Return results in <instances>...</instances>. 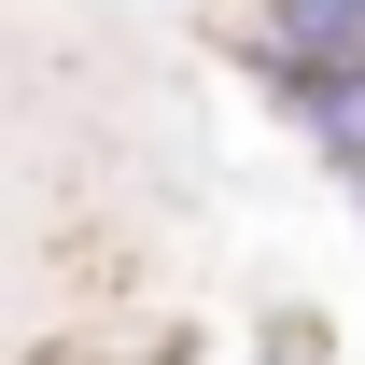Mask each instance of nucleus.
Wrapping results in <instances>:
<instances>
[{"label": "nucleus", "mask_w": 365, "mask_h": 365, "mask_svg": "<svg viewBox=\"0 0 365 365\" xmlns=\"http://www.w3.org/2000/svg\"><path fill=\"white\" fill-rule=\"evenodd\" d=\"M253 56H365V0H253Z\"/></svg>", "instance_id": "f257e3e1"}]
</instances>
